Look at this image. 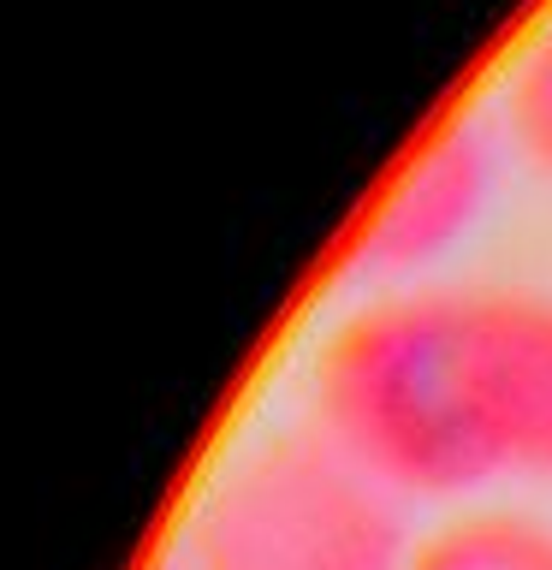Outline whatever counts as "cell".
<instances>
[{"instance_id": "cell-1", "label": "cell", "mask_w": 552, "mask_h": 570, "mask_svg": "<svg viewBox=\"0 0 552 570\" xmlns=\"http://www.w3.org/2000/svg\"><path fill=\"white\" fill-rule=\"evenodd\" d=\"M309 410L392 499L552 488V292H381L315 351Z\"/></svg>"}, {"instance_id": "cell-2", "label": "cell", "mask_w": 552, "mask_h": 570, "mask_svg": "<svg viewBox=\"0 0 552 570\" xmlns=\"http://www.w3.org/2000/svg\"><path fill=\"white\" fill-rule=\"evenodd\" d=\"M196 570H404V499L315 428H285L220 470L190 529Z\"/></svg>"}, {"instance_id": "cell-3", "label": "cell", "mask_w": 552, "mask_h": 570, "mask_svg": "<svg viewBox=\"0 0 552 570\" xmlns=\"http://www.w3.org/2000/svg\"><path fill=\"white\" fill-rule=\"evenodd\" d=\"M499 137L493 119H452L404 160V173L386 185L351 244V274L368 285L404 292L427 267H440L452 249L470 244V232L487 220L499 190Z\"/></svg>"}, {"instance_id": "cell-4", "label": "cell", "mask_w": 552, "mask_h": 570, "mask_svg": "<svg viewBox=\"0 0 552 570\" xmlns=\"http://www.w3.org/2000/svg\"><path fill=\"white\" fill-rule=\"evenodd\" d=\"M404 570H552V523L516 505H475L410 541Z\"/></svg>"}, {"instance_id": "cell-5", "label": "cell", "mask_w": 552, "mask_h": 570, "mask_svg": "<svg viewBox=\"0 0 552 570\" xmlns=\"http://www.w3.org/2000/svg\"><path fill=\"white\" fill-rule=\"evenodd\" d=\"M493 125H499V137H505V149L552 185V12L534 24L529 42L516 48L505 83H499Z\"/></svg>"}]
</instances>
